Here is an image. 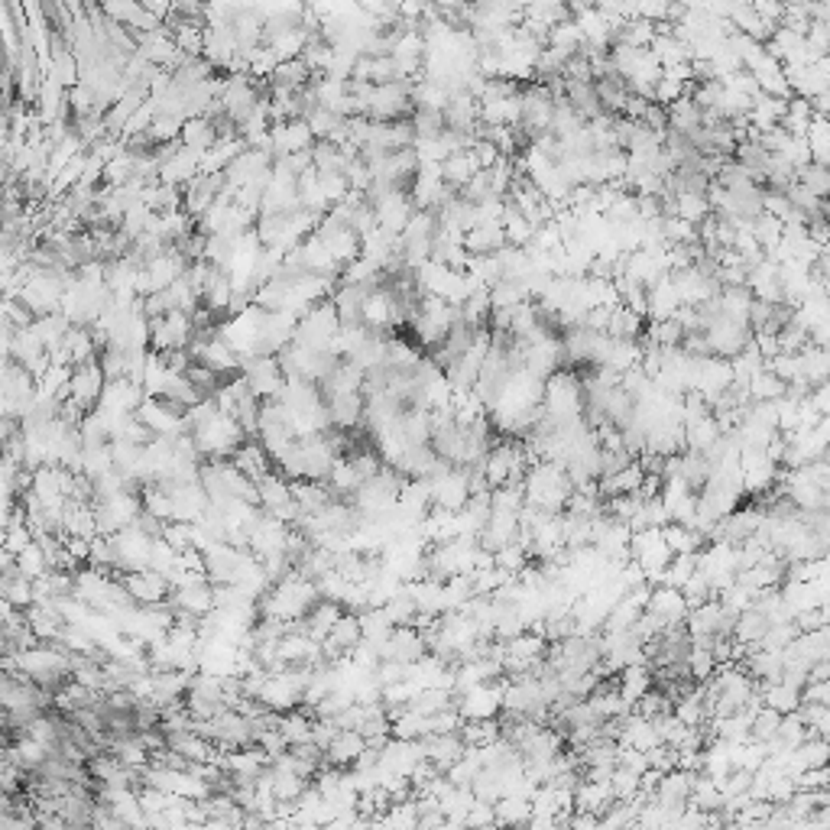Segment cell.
<instances>
[{"instance_id": "obj_39", "label": "cell", "mask_w": 830, "mask_h": 830, "mask_svg": "<svg viewBox=\"0 0 830 830\" xmlns=\"http://www.w3.org/2000/svg\"><path fill=\"white\" fill-rule=\"evenodd\" d=\"M808 399H811V406L818 409L821 415L830 412V387H827V383H818V387H811Z\"/></svg>"}, {"instance_id": "obj_1", "label": "cell", "mask_w": 830, "mask_h": 830, "mask_svg": "<svg viewBox=\"0 0 830 830\" xmlns=\"http://www.w3.org/2000/svg\"><path fill=\"white\" fill-rule=\"evenodd\" d=\"M575 490L571 477L565 474V467L555 461H536L532 467H526V477H522V497L529 503H536L542 510L561 513L565 510L568 497Z\"/></svg>"}, {"instance_id": "obj_12", "label": "cell", "mask_w": 830, "mask_h": 830, "mask_svg": "<svg viewBox=\"0 0 830 830\" xmlns=\"http://www.w3.org/2000/svg\"><path fill=\"white\" fill-rule=\"evenodd\" d=\"M620 671L622 675H620V681H616V691H620V698L626 701V704H636V701L652 688L649 665H626V669H620Z\"/></svg>"}, {"instance_id": "obj_8", "label": "cell", "mask_w": 830, "mask_h": 830, "mask_svg": "<svg viewBox=\"0 0 830 830\" xmlns=\"http://www.w3.org/2000/svg\"><path fill=\"white\" fill-rule=\"evenodd\" d=\"M798 380H804L808 387H818V383H827L830 373V354L827 348H818V344H804L798 354Z\"/></svg>"}, {"instance_id": "obj_23", "label": "cell", "mask_w": 830, "mask_h": 830, "mask_svg": "<svg viewBox=\"0 0 830 830\" xmlns=\"http://www.w3.org/2000/svg\"><path fill=\"white\" fill-rule=\"evenodd\" d=\"M746 393H749V399H779L785 393V380L775 377L772 370L759 367L746 380Z\"/></svg>"}, {"instance_id": "obj_22", "label": "cell", "mask_w": 830, "mask_h": 830, "mask_svg": "<svg viewBox=\"0 0 830 830\" xmlns=\"http://www.w3.org/2000/svg\"><path fill=\"white\" fill-rule=\"evenodd\" d=\"M493 814H497V824H526L529 814H532V804L529 798H519V795H503L493 802Z\"/></svg>"}, {"instance_id": "obj_6", "label": "cell", "mask_w": 830, "mask_h": 830, "mask_svg": "<svg viewBox=\"0 0 830 830\" xmlns=\"http://www.w3.org/2000/svg\"><path fill=\"white\" fill-rule=\"evenodd\" d=\"M422 746H425V759H428L435 769H442V772L467 753V743L461 740V733H425Z\"/></svg>"}, {"instance_id": "obj_17", "label": "cell", "mask_w": 830, "mask_h": 830, "mask_svg": "<svg viewBox=\"0 0 830 830\" xmlns=\"http://www.w3.org/2000/svg\"><path fill=\"white\" fill-rule=\"evenodd\" d=\"M399 432L409 444H428L432 442V419H428V409H409L399 419Z\"/></svg>"}, {"instance_id": "obj_14", "label": "cell", "mask_w": 830, "mask_h": 830, "mask_svg": "<svg viewBox=\"0 0 830 830\" xmlns=\"http://www.w3.org/2000/svg\"><path fill=\"white\" fill-rule=\"evenodd\" d=\"M765 626H769V620H765V614H759L756 607H746V610H740L733 620V636L736 642H746V646H756V642L763 639Z\"/></svg>"}, {"instance_id": "obj_16", "label": "cell", "mask_w": 830, "mask_h": 830, "mask_svg": "<svg viewBox=\"0 0 830 830\" xmlns=\"http://www.w3.org/2000/svg\"><path fill=\"white\" fill-rule=\"evenodd\" d=\"M662 542L671 548V555H681V552H698L704 545V538L694 532L685 522H665L662 526Z\"/></svg>"}, {"instance_id": "obj_11", "label": "cell", "mask_w": 830, "mask_h": 830, "mask_svg": "<svg viewBox=\"0 0 830 830\" xmlns=\"http://www.w3.org/2000/svg\"><path fill=\"white\" fill-rule=\"evenodd\" d=\"M477 169H481V162H477L474 150L451 153V156H444L442 160V179L448 182V185H454V189H464V185L474 179V172Z\"/></svg>"}, {"instance_id": "obj_10", "label": "cell", "mask_w": 830, "mask_h": 830, "mask_svg": "<svg viewBox=\"0 0 830 830\" xmlns=\"http://www.w3.org/2000/svg\"><path fill=\"white\" fill-rule=\"evenodd\" d=\"M364 746H367V740L357 733V730H338V736L328 743V749H325V759H328L331 765H354V759H357L360 753H364Z\"/></svg>"}, {"instance_id": "obj_13", "label": "cell", "mask_w": 830, "mask_h": 830, "mask_svg": "<svg viewBox=\"0 0 830 830\" xmlns=\"http://www.w3.org/2000/svg\"><path fill=\"white\" fill-rule=\"evenodd\" d=\"M756 691H759L763 704L775 708L779 714H792V710L802 704V691L792 688V685H785V681H772V685H763V681H759Z\"/></svg>"}, {"instance_id": "obj_31", "label": "cell", "mask_w": 830, "mask_h": 830, "mask_svg": "<svg viewBox=\"0 0 830 830\" xmlns=\"http://www.w3.org/2000/svg\"><path fill=\"white\" fill-rule=\"evenodd\" d=\"M779 724H782V714L775 708H769V704H763V708L753 714V724H749V733H753V740H763V743H769L775 736V730H779Z\"/></svg>"}, {"instance_id": "obj_15", "label": "cell", "mask_w": 830, "mask_h": 830, "mask_svg": "<svg viewBox=\"0 0 830 830\" xmlns=\"http://www.w3.org/2000/svg\"><path fill=\"white\" fill-rule=\"evenodd\" d=\"M607 334L610 338H626V341H636L642 334V315H636V311H630L622 302H616L614 309H610V321H607Z\"/></svg>"}, {"instance_id": "obj_7", "label": "cell", "mask_w": 830, "mask_h": 830, "mask_svg": "<svg viewBox=\"0 0 830 830\" xmlns=\"http://www.w3.org/2000/svg\"><path fill=\"white\" fill-rule=\"evenodd\" d=\"M328 406V419L334 428H357L364 419V396L360 393H341V396H325Z\"/></svg>"}, {"instance_id": "obj_20", "label": "cell", "mask_w": 830, "mask_h": 830, "mask_svg": "<svg viewBox=\"0 0 830 830\" xmlns=\"http://www.w3.org/2000/svg\"><path fill=\"white\" fill-rule=\"evenodd\" d=\"M632 409H636V399H632L622 387H614L610 393H607V399H604V419H607V422H614L616 428H626V425H630Z\"/></svg>"}, {"instance_id": "obj_21", "label": "cell", "mask_w": 830, "mask_h": 830, "mask_svg": "<svg viewBox=\"0 0 830 830\" xmlns=\"http://www.w3.org/2000/svg\"><path fill=\"white\" fill-rule=\"evenodd\" d=\"M678 474L691 490H701L704 481H708V474H710V461L701 451H681L678 454Z\"/></svg>"}, {"instance_id": "obj_30", "label": "cell", "mask_w": 830, "mask_h": 830, "mask_svg": "<svg viewBox=\"0 0 830 830\" xmlns=\"http://www.w3.org/2000/svg\"><path fill=\"white\" fill-rule=\"evenodd\" d=\"M493 565L503 568V571H513V575H519V571L529 565L526 545H519L516 538H513V542H506V545H500L497 552H493Z\"/></svg>"}, {"instance_id": "obj_33", "label": "cell", "mask_w": 830, "mask_h": 830, "mask_svg": "<svg viewBox=\"0 0 830 830\" xmlns=\"http://www.w3.org/2000/svg\"><path fill=\"white\" fill-rule=\"evenodd\" d=\"M461 724H464V717L458 714V708H444L425 717V733H458Z\"/></svg>"}, {"instance_id": "obj_27", "label": "cell", "mask_w": 830, "mask_h": 830, "mask_svg": "<svg viewBox=\"0 0 830 830\" xmlns=\"http://www.w3.org/2000/svg\"><path fill=\"white\" fill-rule=\"evenodd\" d=\"M795 179L802 182L808 192H814L818 199H824L827 189H830V172H827V166H821V162H804L802 169H795Z\"/></svg>"}, {"instance_id": "obj_3", "label": "cell", "mask_w": 830, "mask_h": 830, "mask_svg": "<svg viewBox=\"0 0 830 830\" xmlns=\"http://www.w3.org/2000/svg\"><path fill=\"white\" fill-rule=\"evenodd\" d=\"M244 380L256 399H276L286 387V380H283V373H279V367H276V360H270V357H260V360H254V364H247Z\"/></svg>"}, {"instance_id": "obj_19", "label": "cell", "mask_w": 830, "mask_h": 830, "mask_svg": "<svg viewBox=\"0 0 830 830\" xmlns=\"http://www.w3.org/2000/svg\"><path fill=\"white\" fill-rule=\"evenodd\" d=\"M458 733L467 746H487L500 736V720L497 717H474L458 726Z\"/></svg>"}, {"instance_id": "obj_26", "label": "cell", "mask_w": 830, "mask_h": 830, "mask_svg": "<svg viewBox=\"0 0 830 830\" xmlns=\"http://www.w3.org/2000/svg\"><path fill=\"white\" fill-rule=\"evenodd\" d=\"M380 610H383V616L389 620V626H409V622H412V616H415V600L406 594V584H403V591H399V594L389 597V600L380 607Z\"/></svg>"}, {"instance_id": "obj_36", "label": "cell", "mask_w": 830, "mask_h": 830, "mask_svg": "<svg viewBox=\"0 0 830 830\" xmlns=\"http://www.w3.org/2000/svg\"><path fill=\"white\" fill-rule=\"evenodd\" d=\"M646 759H649V769H659V772H669L678 763V749L669 743H655L652 749H646Z\"/></svg>"}, {"instance_id": "obj_28", "label": "cell", "mask_w": 830, "mask_h": 830, "mask_svg": "<svg viewBox=\"0 0 830 830\" xmlns=\"http://www.w3.org/2000/svg\"><path fill=\"white\" fill-rule=\"evenodd\" d=\"M685 669H688V678L708 681L710 675H714V669H717V662H714V652L704 649V646H691L688 655H685Z\"/></svg>"}, {"instance_id": "obj_38", "label": "cell", "mask_w": 830, "mask_h": 830, "mask_svg": "<svg viewBox=\"0 0 830 830\" xmlns=\"http://www.w3.org/2000/svg\"><path fill=\"white\" fill-rule=\"evenodd\" d=\"M802 704H830V681H804Z\"/></svg>"}, {"instance_id": "obj_25", "label": "cell", "mask_w": 830, "mask_h": 830, "mask_svg": "<svg viewBox=\"0 0 830 830\" xmlns=\"http://www.w3.org/2000/svg\"><path fill=\"white\" fill-rule=\"evenodd\" d=\"M389 736H396V740H419V736H425V717L406 704L396 717L389 720Z\"/></svg>"}, {"instance_id": "obj_37", "label": "cell", "mask_w": 830, "mask_h": 830, "mask_svg": "<svg viewBox=\"0 0 830 830\" xmlns=\"http://www.w3.org/2000/svg\"><path fill=\"white\" fill-rule=\"evenodd\" d=\"M464 824H467V827H493V824H497L493 804H490V802H474V808L467 811Z\"/></svg>"}, {"instance_id": "obj_24", "label": "cell", "mask_w": 830, "mask_h": 830, "mask_svg": "<svg viewBox=\"0 0 830 830\" xmlns=\"http://www.w3.org/2000/svg\"><path fill=\"white\" fill-rule=\"evenodd\" d=\"M675 215L691 221V224H701V221L710 215L708 195H704V192H678V195H675Z\"/></svg>"}, {"instance_id": "obj_5", "label": "cell", "mask_w": 830, "mask_h": 830, "mask_svg": "<svg viewBox=\"0 0 830 830\" xmlns=\"http://www.w3.org/2000/svg\"><path fill=\"white\" fill-rule=\"evenodd\" d=\"M785 659H798L804 662V665H811V662L818 659H830V632L827 626H821V630H808V632H798L788 646L782 649Z\"/></svg>"}, {"instance_id": "obj_2", "label": "cell", "mask_w": 830, "mask_h": 830, "mask_svg": "<svg viewBox=\"0 0 830 830\" xmlns=\"http://www.w3.org/2000/svg\"><path fill=\"white\" fill-rule=\"evenodd\" d=\"M646 610L659 616L662 626H678V622H685V616H688V604H685L681 591L678 587H669V584H652V594H649Z\"/></svg>"}, {"instance_id": "obj_4", "label": "cell", "mask_w": 830, "mask_h": 830, "mask_svg": "<svg viewBox=\"0 0 830 830\" xmlns=\"http://www.w3.org/2000/svg\"><path fill=\"white\" fill-rule=\"evenodd\" d=\"M730 383H733V367H730V360L714 357V354L701 360L698 383H694V389H698L701 396L708 399V406L720 396V393H724L726 387H730Z\"/></svg>"}, {"instance_id": "obj_18", "label": "cell", "mask_w": 830, "mask_h": 830, "mask_svg": "<svg viewBox=\"0 0 830 830\" xmlns=\"http://www.w3.org/2000/svg\"><path fill=\"white\" fill-rule=\"evenodd\" d=\"M325 481H328V490L331 493H357V487L364 483V477H360L357 467H354L348 458H341V454H338Z\"/></svg>"}, {"instance_id": "obj_9", "label": "cell", "mask_w": 830, "mask_h": 830, "mask_svg": "<svg viewBox=\"0 0 830 830\" xmlns=\"http://www.w3.org/2000/svg\"><path fill=\"white\" fill-rule=\"evenodd\" d=\"M464 250L471 256H483V254H497L503 244H506V237H503V224L497 221V224H474L467 234H464Z\"/></svg>"}, {"instance_id": "obj_32", "label": "cell", "mask_w": 830, "mask_h": 830, "mask_svg": "<svg viewBox=\"0 0 830 830\" xmlns=\"http://www.w3.org/2000/svg\"><path fill=\"white\" fill-rule=\"evenodd\" d=\"M671 704H675V701H671L665 691H652L649 688L639 701H636V704H632V710H636L639 717H649L652 720V717H659V714H669Z\"/></svg>"}, {"instance_id": "obj_29", "label": "cell", "mask_w": 830, "mask_h": 830, "mask_svg": "<svg viewBox=\"0 0 830 830\" xmlns=\"http://www.w3.org/2000/svg\"><path fill=\"white\" fill-rule=\"evenodd\" d=\"M798 717L808 726L811 736H827L830 733V704H798Z\"/></svg>"}, {"instance_id": "obj_34", "label": "cell", "mask_w": 830, "mask_h": 830, "mask_svg": "<svg viewBox=\"0 0 830 830\" xmlns=\"http://www.w3.org/2000/svg\"><path fill=\"white\" fill-rule=\"evenodd\" d=\"M681 591V597H685V604H688V610L691 607H698V604H704L708 597H714V591H710V584L704 581V575H701L698 568H694V575L685 581V584L678 587Z\"/></svg>"}, {"instance_id": "obj_35", "label": "cell", "mask_w": 830, "mask_h": 830, "mask_svg": "<svg viewBox=\"0 0 830 830\" xmlns=\"http://www.w3.org/2000/svg\"><path fill=\"white\" fill-rule=\"evenodd\" d=\"M610 792H614V798H632V795L639 792V775L630 772V769H622V765H614V772H610Z\"/></svg>"}]
</instances>
